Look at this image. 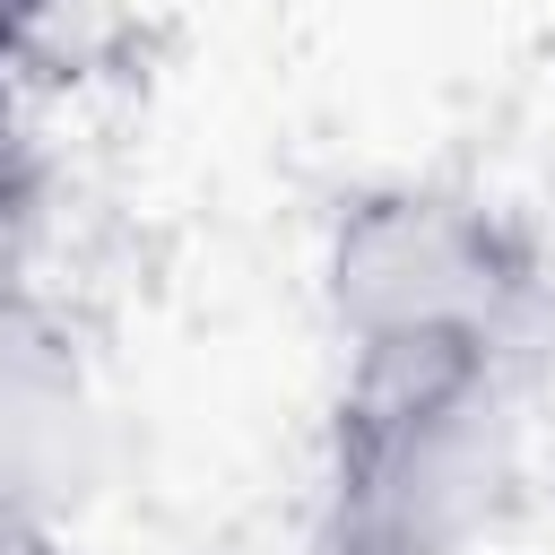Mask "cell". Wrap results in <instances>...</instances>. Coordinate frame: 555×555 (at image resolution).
I'll return each mask as SVG.
<instances>
[{
	"label": "cell",
	"instance_id": "cell-2",
	"mask_svg": "<svg viewBox=\"0 0 555 555\" xmlns=\"http://www.w3.org/2000/svg\"><path fill=\"white\" fill-rule=\"evenodd\" d=\"M330 338L347 347H512L529 304V260L512 225L434 182L356 191L321 243Z\"/></svg>",
	"mask_w": 555,
	"mask_h": 555
},
{
	"label": "cell",
	"instance_id": "cell-3",
	"mask_svg": "<svg viewBox=\"0 0 555 555\" xmlns=\"http://www.w3.org/2000/svg\"><path fill=\"white\" fill-rule=\"evenodd\" d=\"M104 408L69 347V330L0 295V529H52L95 494Z\"/></svg>",
	"mask_w": 555,
	"mask_h": 555
},
{
	"label": "cell",
	"instance_id": "cell-4",
	"mask_svg": "<svg viewBox=\"0 0 555 555\" xmlns=\"http://www.w3.org/2000/svg\"><path fill=\"white\" fill-rule=\"evenodd\" d=\"M43 9H52V0H0V78H9V69L26 61V43L43 35Z\"/></svg>",
	"mask_w": 555,
	"mask_h": 555
},
{
	"label": "cell",
	"instance_id": "cell-1",
	"mask_svg": "<svg viewBox=\"0 0 555 555\" xmlns=\"http://www.w3.org/2000/svg\"><path fill=\"white\" fill-rule=\"evenodd\" d=\"M512 347H347L312 555H460L512 477Z\"/></svg>",
	"mask_w": 555,
	"mask_h": 555
}]
</instances>
